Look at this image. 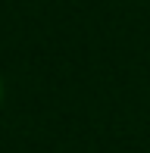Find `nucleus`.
<instances>
[{
	"label": "nucleus",
	"instance_id": "f257e3e1",
	"mask_svg": "<svg viewBox=\"0 0 150 153\" xmlns=\"http://www.w3.org/2000/svg\"><path fill=\"white\" fill-rule=\"evenodd\" d=\"M3 94L6 91H3V75H0V103H3Z\"/></svg>",
	"mask_w": 150,
	"mask_h": 153
}]
</instances>
